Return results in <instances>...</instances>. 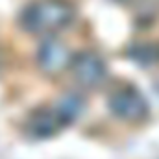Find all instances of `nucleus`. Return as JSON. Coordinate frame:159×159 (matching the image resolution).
<instances>
[{
	"mask_svg": "<svg viewBox=\"0 0 159 159\" xmlns=\"http://www.w3.org/2000/svg\"><path fill=\"white\" fill-rule=\"evenodd\" d=\"M70 69L72 74L81 87L87 89H94L98 87L104 80H106V63L104 59L94 54V52H80L72 57L70 61Z\"/></svg>",
	"mask_w": 159,
	"mask_h": 159,
	"instance_id": "nucleus-3",
	"label": "nucleus"
},
{
	"mask_svg": "<svg viewBox=\"0 0 159 159\" xmlns=\"http://www.w3.org/2000/svg\"><path fill=\"white\" fill-rule=\"evenodd\" d=\"M119 2H131V0H119Z\"/></svg>",
	"mask_w": 159,
	"mask_h": 159,
	"instance_id": "nucleus-7",
	"label": "nucleus"
},
{
	"mask_svg": "<svg viewBox=\"0 0 159 159\" xmlns=\"http://www.w3.org/2000/svg\"><path fill=\"white\" fill-rule=\"evenodd\" d=\"M39 65L41 69L48 74H56L61 72L63 69H67L72 61V56L69 52V48L57 39H46L39 48Z\"/></svg>",
	"mask_w": 159,
	"mask_h": 159,
	"instance_id": "nucleus-4",
	"label": "nucleus"
},
{
	"mask_svg": "<svg viewBox=\"0 0 159 159\" xmlns=\"http://www.w3.org/2000/svg\"><path fill=\"white\" fill-rule=\"evenodd\" d=\"M61 126H65V122L61 120V117L57 115L56 109H52V111L50 109H39L28 120V129L35 137H50Z\"/></svg>",
	"mask_w": 159,
	"mask_h": 159,
	"instance_id": "nucleus-5",
	"label": "nucleus"
},
{
	"mask_svg": "<svg viewBox=\"0 0 159 159\" xmlns=\"http://www.w3.org/2000/svg\"><path fill=\"white\" fill-rule=\"evenodd\" d=\"M109 109L113 115L126 122H141L148 115V104L144 96L133 87H120L109 96Z\"/></svg>",
	"mask_w": 159,
	"mask_h": 159,
	"instance_id": "nucleus-2",
	"label": "nucleus"
},
{
	"mask_svg": "<svg viewBox=\"0 0 159 159\" xmlns=\"http://www.w3.org/2000/svg\"><path fill=\"white\" fill-rule=\"evenodd\" d=\"M72 20V7L65 0H39L22 13V26L30 34L52 35Z\"/></svg>",
	"mask_w": 159,
	"mask_h": 159,
	"instance_id": "nucleus-1",
	"label": "nucleus"
},
{
	"mask_svg": "<svg viewBox=\"0 0 159 159\" xmlns=\"http://www.w3.org/2000/svg\"><path fill=\"white\" fill-rule=\"evenodd\" d=\"M54 109L57 111V115L61 117V120L65 124H69V122H72L81 113L83 102H81V98L74 96V94H67V96H63V98H59L56 102Z\"/></svg>",
	"mask_w": 159,
	"mask_h": 159,
	"instance_id": "nucleus-6",
	"label": "nucleus"
}]
</instances>
